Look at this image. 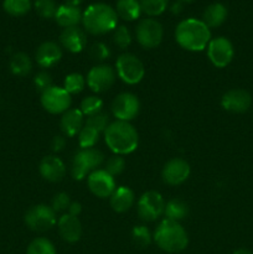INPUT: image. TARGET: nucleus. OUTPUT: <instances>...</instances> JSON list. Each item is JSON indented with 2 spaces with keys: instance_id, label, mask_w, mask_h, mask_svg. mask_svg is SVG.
<instances>
[{
  "instance_id": "f257e3e1",
  "label": "nucleus",
  "mask_w": 253,
  "mask_h": 254,
  "mask_svg": "<svg viewBox=\"0 0 253 254\" xmlns=\"http://www.w3.org/2000/svg\"><path fill=\"white\" fill-rule=\"evenodd\" d=\"M175 39L184 50L192 52L202 51L211 41L210 27L202 20L190 17L183 20L176 26Z\"/></svg>"
},
{
  "instance_id": "f03ea898",
  "label": "nucleus",
  "mask_w": 253,
  "mask_h": 254,
  "mask_svg": "<svg viewBox=\"0 0 253 254\" xmlns=\"http://www.w3.org/2000/svg\"><path fill=\"white\" fill-rule=\"evenodd\" d=\"M107 146L117 155L130 154L138 148L139 135L136 129L129 122L116 121L109 123L104 131Z\"/></svg>"
},
{
  "instance_id": "7ed1b4c3",
  "label": "nucleus",
  "mask_w": 253,
  "mask_h": 254,
  "mask_svg": "<svg viewBox=\"0 0 253 254\" xmlns=\"http://www.w3.org/2000/svg\"><path fill=\"white\" fill-rule=\"evenodd\" d=\"M84 30L92 35H104L114 31L118 26V15L116 9L103 2H96L87 7L82 14Z\"/></svg>"
},
{
  "instance_id": "20e7f679",
  "label": "nucleus",
  "mask_w": 253,
  "mask_h": 254,
  "mask_svg": "<svg viewBox=\"0 0 253 254\" xmlns=\"http://www.w3.org/2000/svg\"><path fill=\"white\" fill-rule=\"evenodd\" d=\"M154 242L168 253H179L188 247L189 237L180 222L163 220L154 232Z\"/></svg>"
},
{
  "instance_id": "39448f33",
  "label": "nucleus",
  "mask_w": 253,
  "mask_h": 254,
  "mask_svg": "<svg viewBox=\"0 0 253 254\" xmlns=\"http://www.w3.org/2000/svg\"><path fill=\"white\" fill-rule=\"evenodd\" d=\"M104 155L96 148L81 149L73 156L71 165V175L74 180H83L92 171L97 170L103 164Z\"/></svg>"
},
{
  "instance_id": "423d86ee",
  "label": "nucleus",
  "mask_w": 253,
  "mask_h": 254,
  "mask_svg": "<svg viewBox=\"0 0 253 254\" xmlns=\"http://www.w3.org/2000/svg\"><path fill=\"white\" fill-rule=\"evenodd\" d=\"M24 220L27 227L35 232H46L51 230L57 222L56 212L54 208L44 203L35 205L29 208L25 213Z\"/></svg>"
},
{
  "instance_id": "0eeeda50",
  "label": "nucleus",
  "mask_w": 253,
  "mask_h": 254,
  "mask_svg": "<svg viewBox=\"0 0 253 254\" xmlns=\"http://www.w3.org/2000/svg\"><path fill=\"white\" fill-rule=\"evenodd\" d=\"M117 74L126 84H136L144 78L145 68L144 64L135 55L123 54L116 62Z\"/></svg>"
},
{
  "instance_id": "6e6552de",
  "label": "nucleus",
  "mask_w": 253,
  "mask_h": 254,
  "mask_svg": "<svg viewBox=\"0 0 253 254\" xmlns=\"http://www.w3.org/2000/svg\"><path fill=\"white\" fill-rule=\"evenodd\" d=\"M165 201L158 191H146L139 198L136 211L141 221L153 222L164 215Z\"/></svg>"
},
{
  "instance_id": "1a4fd4ad",
  "label": "nucleus",
  "mask_w": 253,
  "mask_h": 254,
  "mask_svg": "<svg viewBox=\"0 0 253 254\" xmlns=\"http://www.w3.org/2000/svg\"><path fill=\"white\" fill-rule=\"evenodd\" d=\"M135 36L136 41L141 47L148 50L154 49L163 41V25L158 20L151 19V17L141 20L135 27Z\"/></svg>"
},
{
  "instance_id": "9d476101",
  "label": "nucleus",
  "mask_w": 253,
  "mask_h": 254,
  "mask_svg": "<svg viewBox=\"0 0 253 254\" xmlns=\"http://www.w3.org/2000/svg\"><path fill=\"white\" fill-rule=\"evenodd\" d=\"M71 94L63 87L52 86L41 93V104L51 114H63L71 107Z\"/></svg>"
},
{
  "instance_id": "9b49d317",
  "label": "nucleus",
  "mask_w": 253,
  "mask_h": 254,
  "mask_svg": "<svg viewBox=\"0 0 253 254\" xmlns=\"http://www.w3.org/2000/svg\"><path fill=\"white\" fill-rule=\"evenodd\" d=\"M207 56L211 64L218 68L228 66L235 56V49L233 45L227 37L218 36L211 39L207 45Z\"/></svg>"
},
{
  "instance_id": "f8f14e48",
  "label": "nucleus",
  "mask_w": 253,
  "mask_h": 254,
  "mask_svg": "<svg viewBox=\"0 0 253 254\" xmlns=\"http://www.w3.org/2000/svg\"><path fill=\"white\" fill-rule=\"evenodd\" d=\"M111 109L117 121L130 122L138 116L140 111V102L135 94L123 92L113 99Z\"/></svg>"
},
{
  "instance_id": "ddd939ff",
  "label": "nucleus",
  "mask_w": 253,
  "mask_h": 254,
  "mask_svg": "<svg viewBox=\"0 0 253 254\" xmlns=\"http://www.w3.org/2000/svg\"><path fill=\"white\" fill-rule=\"evenodd\" d=\"M86 82L92 92L103 93L108 91L116 82V71L109 64H98L89 69Z\"/></svg>"
},
{
  "instance_id": "4468645a",
  "label": "nucleus",
  "mask_w": 253,
  "mask_h": 254,
  "mask_svg": "<svg viewBox=\"0 0 253 254\" xmlns=\"http://www.w3.org/2000/svg\"><path fill=\"white\" fill-rule=\"evenodd\" d=\"M87 185L89 191L99 198L111 197L117 189L114 178L109 175L104 169H97L92 171L87 178Z\"/></svg>"
},
{
  "instance_id": "2eb2a0df",
  "label": "nucleus",
  "mask_w": 253,
  "mask_h": 254,
  "mask_svg": "<svg viewBox=\"0 0 253 254\" xmlns=\"http://www.w3.org/2000/svg\"><path fill=\"white\" fill-rule=\"evenodd\" d=\"M190 173L191 168L188 161L180 158H174L164 165L161 178L164 183L168 185L176 186L185 183L190 176Z\"/></svg>"
},
{
  "instance_id": "dca6fc26",
  "label": "nucleus",
  "mask_w": 253,
  "mask_h": 254,
  "mask_svg": "<svg viewBox=\"0 0 253 254\" xmlns=\"http://www.w3.org/2000/svg\"><path fill=\"white\" fill-rule=\"evenodd\" d=\"M252 104V96L245 89L235 88L226 92L221 98V106L231 113H245Z\"/></svg>"
},
{
  "instance_id": "f3484780",
  "label": "nucleus",
  "mask_w": 253,
  "mask_h": 254,
  "mask_svg": "<svg viewBox=\"0 0 253 254\" xmlns=\"http://www.w3.org/2000/svg\"><path fill=\"white\" fill-rule=\"evenodd\" d=\"M60 44L67 51L72 54H78L84 50L87 45V36L82 29L78 26L67 27L62 30L60 35Z\"/></svg>"
},
{
  "instance_id": "a211bd4d",
  "label": "nucleus",
  "mask_w": 253,
  "mask_h": 254,
  "mask_svg": "<svg viewBox=\"0 0 253 254\" xmlns=\"http://www.w3.org/2000/svg\"><path fill=\"white\" fill-rule=\"evenodd\" d=\"M37 64L42 68H50L59 64L62 59V49L57 42L45 41L37 47L35 55Z\"/></svg>"
},
{
  "instance_id": "6ab92c4d",
  "label": "nucleus",
  "mask_w": 253,
  "mask_h": 254,
  "mask_svg": "<svg viewBox=\"0 0 253 254\" xmlns=\"http://www.w3.org/2000/svg\"><path fill=\"white\" fill-rule=\"evenodd\" d=\"M40 174L50 183H59L66 175V165L63 161L55 155L45 156L39 166Z\"/></svg>"
},
{
  "instance_id": "aec40b11",
  "label": "nucleus",
  "mask_w": 253,
  "mask_h": 254,
  "mask_svg": "<svg viewBox=\"0 0 253 254\" xmlns=\"http://www.w3.org/2000/svg\"><path fill=\"white\" fill-rule=\"evenodd\" d=\"M57 227L62 240L68 243H76L82 236L81 221L78 220V217H74L68 213H64L60 217Z\"/></svg>"
},
{
  "instance_id": "412c9836",
  "label": "nucleus",
  "mask_w": 253,
  "mask_h": 254,
  "mask_svg": "<svg viewBox=\"0 0 253 254\" xmlns=\"http://www.w3.org/2000/svg\"><path fill=\"white\" fill-rule=\"evenodd\" d=\"M84 127V116L79 109L72 108L64 112L60 121V128L64 136H76Z\"/></svg>"
},
{
  "instance_id": "4be33fe9",
  "label": "nucleus",
  "mask_w": 253,
  "mask_h": 254,
  "mask_svg": "<svg viewBox=\"0 0 253 254\" xmlns=\"http://www.w3.org/2000/svg\"><path fill=\"white\" fill-rule=\"evenodd\" d=\"M82 14L78 6L71 4H62L57 7L56 15H55V20L57 24L63 29L67 27L78 26L79 22L82 21Z\"/></svg>"
},
{
  "instance_id": "5701e85b",
  "label": "nucleus",
  "mask_w": 253,
  "mask_h": 254,
  "mask_svg": "<svg viewBox=\"0 0 253 254\" xmlns=\"http://www.w3.org/2000/svg\"><path fill=\"white\" fill-rule=\"evenodd\" d=\"M111 207L118 213H124L130 210L135 201L133 190L126 186H119L111 195Z\"/></svg>"
},
{
  "instance_id": "b1692460",
  "label": "nucleus",
  "mask_w": 253,
  "mask_h": 254,
  "mask_svg": "<svg viewBox=\"0 0 253 254\" xmlns=\"http://www.w3.org/2000/svg\"><path fill=\"white\" fill-rule=\"evenodd\" d=\"M227 19V9L221 2H213L208 5L202 14V21L207 25L210 29L221 26Z\"/></svg>"
},
{
  "instance_id": "393cba45",
  "label": "nucleus",
  "mask_w": 253,
  "mask_h": 254,
  "mask_svg": "<svg viewBox=\"0 0 253 254\" xmlns=\"http://www.w3.org/2000/svg\"><path fill=\"white\" fill-rule=\"evenodd\" d=\"M116 12L118 17H122L126 21H134L139 19L143 11L139 0H118L116 5Z\"/></svg>"
},
{
  "instance_id": "a878e982",
  "label": "nucleus",
  "mask_w": 253,
  "mask_h": 254,
  "mask_svg": "<svg viewBox=\"0 0 253 254\" xmlns=\"http://www.w3.org/2000/svg\"><path fill=\"white\" fill-rule=\"evenodd\" d=\"M189 215V207L185 201L180 198H173L165 203V210H164V216L166 220L176 221L180 222L181 220Z\"/></svg>"
},
{
  "instance_id": "bb28decb",
  "label": "nucleus",
  "mask_w": 253,
  "mask_h": 254,
  "mask_svg": "<svg viewBox=\"0 0 253 254\" xmlns=\"http://www.w3.org/2000/svg\"><path fill=\"white\" fill-rule=\"evenodd\" d=\"M10 69L15 76H27L32 69V62L29 55L24 54V52H16L15 55H12L11 60H10Z\"/></svg>"
},
{
  "instance_id": "cd10ccee",
  "label": "nucleus",
  "mask_w": 253,
  "mask_h": 254,
  "mask_svg": "<svg viewBox=\"0 0 253 254\" xmlns=\"http://www.w3.org/2000/svg\"><path fill=\"white\" fill-rule=\"evenodd\" d=\"M2 7L11 16H24L31 9V0H4Z\"/></svg>"
},
{
  "instance_id": "c85d7f7f",
  "label": "nucleus",
  "mask_w": 253,
  "mask_h": 254,
  "mask_svg": "<svg viewBox=\"0 0 253 254\" xmlns=\"http://www.w3.org/2000/svg\"><path fill=\"white\" fill-rule=\"evenodd\" d=\"M99 135H101L99 131L84 124V127L78 133V144L81 149L94 148V145L98 143Z\"/></svg>"
},
{
  "instance_id": "c756f323",
  "label": "nucleus",
  "mask_w": 253,
  "mask_h": 254,
  "mask_svg": "<svg viewBox=\"0 0 253 254\" xmlns=\"http://www.w3.org/2000/svg\"><path fill=\"white\" fill-rule=\"evenodd\" d=\"M86 78L81 73H69L67 74L63 81V88L68 92L69 94H78L86 87Z\"/></svg>"
},
{
  "instance_id": "7c9ffc66",
  "label": "nucleus",
  "mask_w": 253,
  "mask_h": 254,
  "mask_svg": "<svg viewBox=\"0 0 253 254\" xmlns=\"http://www.w3.org/2000/svg\"><path fill=\"white\" fill-rule=\"evenodd\" d=\"M26 254H56V250L52 242L47 238H35L27 247Z\"/></svg>"
},
{
  "instance_id": "2f4dec72",
  "label": "nucleus",
  "mask_w": 253,
  "mask_h": 254,
  "mask_svg": "<svg viewBox=\"0 0 253 254\" xmlns=\"http://www.w3.org/2000/svg\"><path fill=\"white\" fill-rule=\"evenodd\" d=\"M141 11L149 16H159L166 10L169 0H139Z\"/></svg>"
},
{
  "instance_id": "473e14b6",
  "label": "nucleus",
  "mask_w": 253,
  "mask_h": 254,
  "mask_svg": "<svg viewBox=\"0 0 253 254\" xmlns=\"http://www.w3.org/2000/svg\"><path fill=\"white\" fill-rule=\"evenodd\" d=\"M103 108V101L97 96L84 97L79 106V111L83 113V116H93V114L102 112Z\"/></svg>"
},
{
  "instance_id": "72a5a7b5",
  "label": "nucleus",
  "mask_w": 253,
  "mask_h": 254,
  "mask_svg": "<svg viewBox=\"0 0 253 254\" xmlns=\"http://www.w3.org/2000/svg\"><path fill=\"white\" fill-rule=\"evenodd\" d=\"M131 240H133L134 245L138 246L139 248H146L151 243L153 236L146 226H135L131 230Z\"/></svg>"
},
{
  "instance_id": "f704fd0d",
  "label": "nucleus",
  "mask_w": 253,
  "mask_h": 254,
  "mask_svg": "<svg viewBox=\"0 0 253 254\" xmlns=\"http://www.w3.org/2000/svg\"><path fill=\"white\" fill-rule=\"evenodd\" d=\"M34 7L37 15L44 19H55L57 11V4L55 0H36L34 2Z\"/></svg>"
},
{
  "instance_id": "c9c22d12",
  "label": "nucleus",
  "mask_w": 253,
  "mask_h": 254,
  "mask_svg": "<svg viewBox=\"0 0 253 254\" xmlns=\"http://www.w3.org/2000/svg\"><path fill=\"white\" fill-rule=\"evenodd\" d=\"M113 42L119 50H126L131 44V34L124 25L117 26L113 31Z\"/></svg>"
},
{
  "instance_id": "e433bc0d",
  "label": "nucleus",
  "mask_w": 253,
  "mask_h": 254,
  "mask_svg": "<svg viewBox=\"0 0 253 254\" xmlns=\"http://www.w3.org/2000/svg\"><path fill=\"white\" fill-rule=\"evenodd\" d=\"M84 124L91 127V128L96 129V130L99 131V133H104L106 129L108 128L109 126V116L102 111L99 112V113L93 114V116L87 117Z\"/></svg>"
},
{
  "instance_id": "4c0bfd02",
  "label": "nucleus",
  "mask_w": 253,
  "mask_h": 254,
  "mask_svg": "<svg viewBox=\"0 0 253 254\" xmlns=\"http://www.w3.org/2000/svg\"><path fill=\"white\" fill-rule=\"evenodd\" d=\"M124 169H126V160H124L123 156L117 155V154L116 155L111 156V158L106 161V165H104V170H106L109 175L113 176V178L114 176L121 175L124 171Z\"/></svg>"
},
{
  "instance_id": "58836bf2",
  "label": "nucleus",
  "mask_w": 253,
  "mask_h": 254,
  "mask_svg": "<svg viewBox=\"0 0 253 254\" xmlns=\"http://www.w3.org/2000/svg\"><path fill=\"white\" fill-rule=\"evenodd\" d=\"M111 56V50L104 42H94L89 49V57L93 61L104 62Z\"/></svg>"
},
{
  "instance_id": "ea45409f",
  "label": "nucleus",
  "mask_w": 253,
  "mask_h": 254,
  "mask_svg": "<svg viewBox=\"0 0 253 254\" xmlns=\"http://www.w3.org/2000/svg\"><path fill=\"white\" fill-rule=\"evenodd\" d=\"M34 86L37 92L44 93L46 89H49L50 87L54 86V84H52L51 74L46 71H41L39 72V73H36L34 77Z\"/></svg>"
},
{
  "instance_id": "a19ab883",
  "label": "nucleus",
  "mask_w": 253,
  "mask_h": 254,
  "mask_svg": "<svg viewBox=\"0 0 253 254\" xmlns=\"http://www.w3.org/2000/svg\"><path fill=\"white\" fill-rule=\"evenodd\" d=\"M69 205H71V198H69L68 193L66 192H59L54 196L51 202V207L54 208L55 212H64L68 210Z\"/></svg>"
},
{
  "instance_id": "79ce46f5",
  "label": "nucleus",
  "mask_w": 253,
  "mask_h": 254,
  "mask_svg": "<svg viewBox=\"0 0 253 254\" xmlns=\"http://www.w3.org/2000/svg\"><path fill=\"white\" fill-rule=\"evenodd\" d=\"M66 146V136L64 135H56L51 140V150L54 153H60Z\"/></svg>"
},
{
  "instance_id": "37998d69",
  "label": "nucleus",
  "mask_w": 253,
  "mask_h": 254,
  "mask_svg": "<svg viewBox=\"0 0 253 254\" xmlns=\"http://www.w3.org/2000/svg\"><path fill=\"white\" fill-rule=\"evenodd\" d=\"M82 212V205L79 202H71L68 210H67V213L71 216H74V217H78Z\"/></svg>"
},
{
  "instance_id": "c03bdc74",
  "label": "nucleus",
  "mask_w": 253,
  "mask_h": 254,
  "mask_svg": "<svg viewBox=\"0 0 253 254\" xmlns=\"http://www.w3.org/2000/svg\"><path fill=\"white\" fill-rule=\"evenodd\" d=\"M170 10H171V12H173L174 15H179V14H180V12L183 11V10H184L183 2H180V1H175V2H174L173 5H171Z\"/></svg>"
},
{
  "instance_id": "a18cd8bd",
  "label": "nucleus",
  "mask_w": 253,
  "mask_h": 254,
  "mask_svg": "<svg viewBox=\"0 0 253 254\" xmlns=\"http://www.w3.org/2000/svg\"><path fill=\"white\" fill-rule=\"evenodd\" d=\"M232 254H253L250 250H246V248H240V250H236Z\"/></svg>"
},
{
  "instance_id": "49530a36",
  "label": "nucleus",
  "mask_w": 253,
  "mask_h": 254,
  "mask_svg": "<svg viewBox=\"0 0 253 254\" xmlns=\"http://www.w3.org/2000/svg\"><path fill=\"white\" fill-rule=\"evenodd\" d=\"M82 1H83V0H66V4H71V5H76V6H78V4H81Z\"/></svg>"
},
{
  "instance_id": "de8ad7c7",
  "label": "nucleus",
  "mask_w": 253,
  "mask_h": 254,
  "mask_svg": "<svg viewBox=\"0 0 253 254\" xmlns=\"http://www.w3.org/2000/svg\"><path fill=\"white\" fill-rule=\"evenodd\" d=\"M178 1L183 2V4H184V2H192V1H193V0H178Z\"/></svg>"
}]
</instances>
